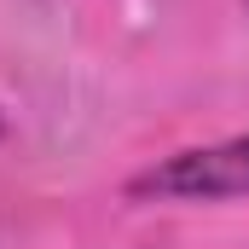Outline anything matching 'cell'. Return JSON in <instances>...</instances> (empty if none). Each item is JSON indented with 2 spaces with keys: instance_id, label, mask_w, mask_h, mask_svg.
<instances>
[{
  "instance_id": "cell-1",
  "label": "cell",
  "mask_w": 249,
  "mask_h": 249,
  "mask_svg": "<svg viewBox=\"0 0 249 249\" xmlns=\"http://www.w3.org/2000/svg\"><path fill=\"white\" fill-rule=\"evenodd\" d=\"M127 197L139 203H232L249 197V133L220 139V145H191L162 162H151Z\"/></svg>"
},
{
  "instance_id": "cell-2",
  "label": "cell",
  "mask_w": 249,
  "mask_h": 249,
  "mask_svg": "<svg viewBox=\"0 0 249 249\" xmlns=\"http://www.w3.org/2000/svg\"><path fill=\"white\" fill-rule=\"evenodd\" d=\"M0 133H6V116H0Z\"/></svg>"
},
{
  "instance_id": "cell-3",
  "label": "cell",
  "mask_w": 249,
  "mask_h": 249,
  "mask_svg": "<svg viewBox=\"0 0 249 249\" xmlns=\"http://www.w3.org/2000/svg\"><path fill=\"white\" fill-rule=\"evenodd\" d=\"M244 6H249V0H244Z\"/></svg>"
}]
</instances>
